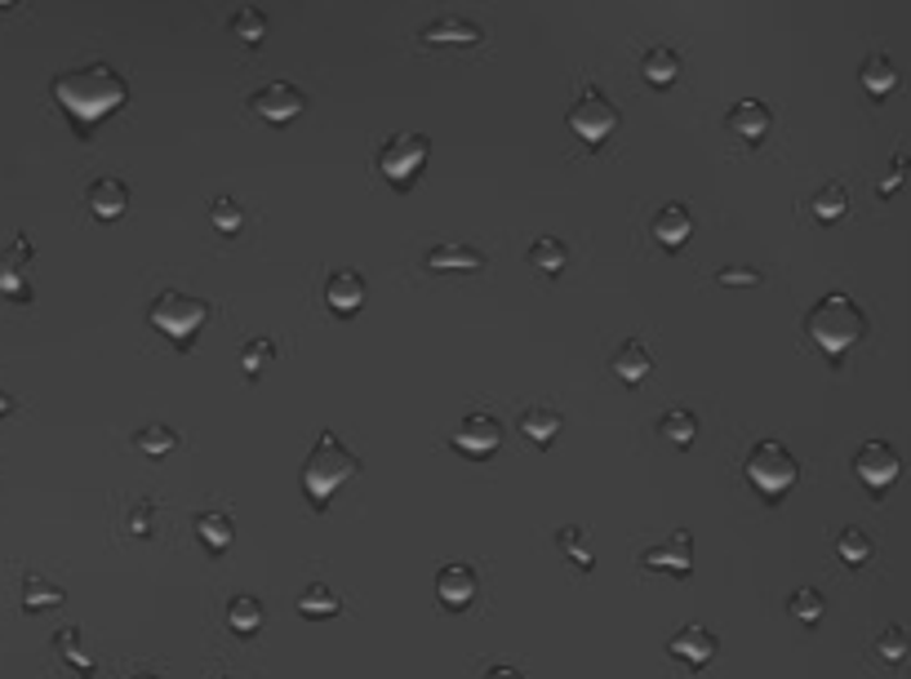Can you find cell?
<instances>
[{
  "instance_id": "10",
  "label": "cell",
  "mask_w": 911,
  "mask_h": 679,
  "mask_svg": "<svg viewBox=\"0 0 911 679\" xmlns=\"http://www.w3.org/2000/svg\"><path fill=\"white\" fill-rule=\"evenodd\" d=\"M249 107H253L258 120H268V124H289V120H298L307 111V94L298 85H289V81H272V85L249 94Z\"/></svg>"
},
{
  "instance_id": "12",
  "label": "cell",
  "mask_w": 911,
  "mask_h": 679,
  "mask_svg": "<svg viewBox=\"0 0 911 679\" xmlns=\"http://www.w3.org/2000/svg\"><path fill=\"white\" fill-rule=\"evenodd\" d=\"M636 560H640L644 569H654V573L689 577V573H694V533H689V528H676L672 537L659 541V547H644Z\"/></svg>"
},
{
  "instance_id": "3",
  "label": "cell",
  "mask_w": 911,
  "mask_h": 679,
  "mask_svg": "<svg viewBox=\"0 0 911 679\" xmlns=\"http://www.w3.org/2000/svg\"><path fill=\"white\" fill-rule=\"evenodd\" d=\"M805 329H809V337H814V347H818L831 365H840V360L850 356V352L863 343V337H867V311H863L850 294H823V298L814 302Z\"/></svg>"
},
{
  "instance_id": "45",
  "label": "cell",
  "mask_w": 911,
  "mask_h": 679,
  "mask_svg": "<svg viewBox=\"0 0 911 679\" xmlns=\"http://www.w3.org/2000/svg\"><path fill=\"white\" fill-rule=\"evenodd\" d=\"M10 409H14V395H10V391H5V386H0V418H5V414H10Z\"/></svg>"
},
{
  "instance_id": "42",
  "label": "cell",
  "mask_w": 911,
  "mask_h": 679,
  "mask_svg": "<svg viewBox=\"0 0 911 679\" xmlns=\"http://www.w3.org/2000/svg\"><path fill=\"white\" fill-rule=\"evenodd\" d=\"M715 281L730 285V289H734V285L756 289V285H760V271H756V266H721V271H715Z\"/></svg>"
},
{
  "instance_id": "31",
  "label": "cell",
  "mask_w": 911,
  "mask_h": 679,
  "mask_svg": "<svg viewBox=\"0 0 911 679\" xmlns=\"http://www.w3.org/2000/svg\"><path fill=\"white\" fill-rule=\"evenodd\" d=\"M54 653L68 662L76 675H94V653L81 644V627H62V631L54 635Z\"/></svg>"
},
{
  "instance_id": "40",
  "label": "cell",
  "mask_w": 911,
  "mask_h": 679,
  "mask_svg": "<svg viewBox=\"0 0 911 679\" xmlns=\"http://www.w3.org/2000/svg\"><path fill=\"white\" fill-rule=\"evenodd\" d=\"M876 657L880 662H889V666H898V662H907V653H911V640H907V631L902 627H885L880 635H876Z\"/></svg>"
},
{
  "instance_id": "11",
  "label": "cell",
  "mask_w": 911,
  "mask_h": 679,
  "mask_svg": "<svg viewBox=\"0 0 911 679\" xmlns=\"http://www.w3.org/2000/svg\"><path fill=\"white\" fill-rule=\"evenodd\" d=\"M449 444L459 449L463 457H472V462H485V457H494L498 444H502V422H498L494 414H468L459 427H453Z\"/></svg>"
},
{
  "instance_id": "36",
  "label": "cell",
  "mask_w": 911,
  "mask_h": 679,
  "mask_svg": "<svg viewBox=\"0 0 911 679\" xmlns=\"http://www.w3.org/2000/svg\"><path fill=\"white\" fill-rule=\"evenodd\" d=\"M232 36L245 40V45H263L268 40V14L258 10V5H240L232 14Z\"/></svg>"
},
{
  "instance_id": "2",
  "label": "cell",
  "mask_w": 911,
  "mask_h": 679,
  "mask_svg": "<svg viewBox=\"0 0 911 679\" xmlns=\"http://www.w3.org/2000/svg\"><path fill=\"white\" fill-rule=\"evenodd\" d=\"M356 475H360V457L352 453V444H343L339 431L324 427V431L316 436L307 462H303V498H307L316 511H324V507L334 502V493H339L347 480H356Z\"/></svg>"
},
{
  "instance_id": "38",
  "label": "cell",
  "mask_w": 911,
  "mask_h": 679,
  "mask_svg": "<svg viewBox=\"0 0 911 679\" xmlns=\"http://www.w3.org/2000/svg\"><path fill=\"white\" fill-rule=\"evenodd\" d=\"M788 614H792L796 622H805V627H818V622H823V614H827V599H823V591L801 586V591L788 599Z\"/></svg>"
},
{
  "instance_id": "34",
  "label": "cell",
  "mask_w": 911,
  "mask_h": 679,
  "mask_svg": "<svg viewBox=\"0 0 911 679\" xmlns=\"http://www.w3.org/2000/svg\"><path fill=\"white\" fill-rule=\"evenodd\" d=\"M134 449L147 453V457H169L178 449V431L169 422H147L134 431Z\"/></svg>"
},
{
  "instance_id": "47",
  "label": "cell",
  "mask_w": 911,
  "mask_h": 679,
  "mask_svg": "<svg viewBox=\"0 0 911 679\" xmlns=\"http://www.w3.org/2000/svg\"><path fill=\"white\" fill-rule=\"evenodd\" d=\"M218 679H236V675H218Z\"/></svg>"
},
{
  "instance_id": "33",
  "label": "cell",
  "mask_w": 911,
  "mask_h": 679,
  "mask_svg": "<svg viewBox=\"0 0 911 679\" xmlns=\"http://www.w3.org/2000/svg\"><path fill=\"white\" fill-rule=\"evenodd\" d=\"M62 599H68V591H62V586H54V582H45L36 573L23 577V614H45V608H58Z\"/></svg>"
},
{
  "instance_id": "21",
  "label": "cell",
  "mask_w": 911,
  "mask_h": 679,
  "mask_svg": "<svg viewBox=\"0 0 911 679\" xmlns=\"http://www.w3.org/2000/svg\"><path fill=\"white\" fill-rule=\"evenodd\" d=\"M610 369H614V378H618V382H627V386H640L649 373H654V356H649V347L640 343V337H627V343L614 352Z\"/></svg>"
},
{
  "instance_id": "15",
  "label": "cell",
  "mask_w": 911,
  "mask_h": 679,
  "mask_svg": "<svg viewBox=\"0 0 911 679\" xmlns=\"http://www.w3.org/2000/svg\"><path fill=\"white\" fill-rule=\"evenodd\" d=\"M365 298H369V285H365V276L356 266H343V271H334L330 281H324V307H330L334 315H356L360 307H365Z\"/></svg>"
},
{
  "instance_id": "24",
  "label": "cell",
  "mask_w": 911,
  "mask_h": 679,
  "mask_svg": "<svg viewBox=\"0 0 911 679\" xmlns=\"http://www.w3.org/2000/svg\"><path fill=\"white\" fill-rule=\"evenodd\" d=\"M898 67H894V58L889 53H872V58H863V67H859V85L872 94V98H889L894 90H898Z\"/></svg>"
},
{
  "instance_id": "25",
  "label": "cell",
  "mask_w": 911,
  "mask_h": 679,
  "mask_svg": "<svg viewBox=\"0 0 911 679\" xmlns=\"http://www.w3.org/2000/svg\"><path fill=\"white\" fill-rule=\"evenodd\" d=\"M560 431H565V418L556 409H547V404H530V409L520 414V436H525L530 444H539V449H547Z\"/></svg>"
},
{
  "instance_id": "19",
  "label": "cell",
  "mask_w": 911,
  "mask_h": 679,
  "mask_svg": "<svg viewBox=\"0 0 911 679\" xmlns=\"http://www.w3.org/2000/svg\"><path fill=\"white\" fill-rule=\"evenodd\" d=\"M485 249L468 245V240H445V245H431L423 266L427 271H485Z\"/></svg>"
},
{
  "instance_id": "20",
  "label": "cell",
  "mask_w": 911,
  "mask_h": 679,
  "mask_svg": "<svg viewBox=\"0 0 911 679\" xmlns=\"http://www.w3.org/2000/svg\"><path fill=\"white\" fill-rule=\"evenodd\" d=\"M485 40V27L472 23V19H459V14H445L436 23L423 27V45L431 49H449V45H481Z\"/></svg>"
},
{
  "instance_id": "28",
  "label": "cell",
  "mask_w": 911,
  "mask_h": 679,
  "mask_svg": "<svg viewBox=\"0 0 911 679\" xmlns=\"http://www.w3.org/2000/svg\"><path fill=\"white\" fill-rule=\"evenodd\" d=\"M556 547L565 551V560H569L573 569H582V573L596 569V551H592V533H588V528H578V524L560 528V533H556Z\"/></svg>"
},
{
  "instance_id": "18",
  "label": "cell",
  "mask_w": 911,
  "mask_h": 679,
  "mask_svg": "<svg viewBox=\"0 0 911 679\" xmlns=\"http://www.w3.org/2000/svg\"><path fill=\"white\" fill-rule=\"evenodd\" d=\"M85 205H90V214H94L98 223H116V218H125V210H129V187H125L120 178L103 174V178H94V182L85 187Z\"/></svg>"
},
{
  "instance_id": "44",
  "label": "cell",
  "mask_w": 911,
  "mask_h": 679,
  "mask_svg": "<svg viewBox=\"0 0 911 679\" xmlns=\"http://www.w3.org/2000/svg\"><path fill=\"white\" fill-rule=\"evenodd\" d=\"M481 679H525V670H516V666H489Z\"/></svg>"
},
{
  "instance_id": "46",
  "label": "cell",
  "mask_w": 911,
  "mask_h": 679,
  "mask_svg": "<svg viewBox=\"0 0 911 679\" xmlns=\"http://www.w3.org/2000/svg\"><path fill=\"white\" fill-rule=\"evenodd\" d=\"M129 679H161V675H152V670H139V675H129Z\"/></svg>"
},
{
  "instance_id": "8",
  "label": "cell",
  "mask_w": 911,
  "mask_h": 679,
  "mask_svg": "<svg viewBox=\"0 0 911 679\" xmlns=\"http://www.w3.org/2000/svg\"><path fill=\"white\" fill-rule=\"evenodd\" d=\"M854 475L872 489V493H885L894 489V480L902 475V453L889 444V440H867L859 453H854Z\"/></svg>"
},
{
  "instance_id": "23",
  "label": "cell",
  "mask_w": 911,
  "mask_h": 679,
  "mask_svg": "<svg viewBox=\"0 0 911 679\" xmlns=\"http://www.w3.org/2000/svg\"><path fill=\"white\" fill-rule=\"evenodd\" d=\"M197 537H201V547L210 556H223V551L236 547V524H232L227 511H201L197 515Z\"/></svg>"
},
{
  "instance_id": "32",
  "label": "cell",
  "mask_w": 911,
  "mask_h": 679,
  "mask_svg": "<svg viewBox=\"0 0 911 679\" xmlns=\"http://www.w3.org/2000/svg\"><path fill=\"white\" fill-rule=\"evenodd\" d=\"M565 262H569L565 240H556V236H539V240L530 245V266L539 271V276H560Z\"/></svg>"
},
{
  "instance_id": "17",
  "label": "cell",
  "mask_w": 911,
  "mask_h": 679,
  "mask_svg": "<svg viewBox=\"0 0 911 679\" xmlns=\"http://www.w3.org/2000/svg\"><path fill=\"white\" fill-rule=\"evenodd\" d=\"M649 231H654L659 249L676 253V249H685V240L694 236V210L685 205V200H672V205H663V210L654 214V223H649Z\"/></svg>"
},
{
  "instance_id": "4",
  "label": "cell",
  "mask_w": 911,
  "mask_h": 679,
  "mask_svg": "<svg viewBox=\"0 0 911 679\" xmlns=\"http://www.w3.org/2000/svg\"><path fill=\"white\" fill-rule=\"evenodd\" d=\"M743 475H747V485H752L765 502H783V498L796 489V480H801V462H796V453H792L783 440H760V444L747 453Z\"/></svg>"
},
{
  "instance_id": "35",
  "label": "cell",
  "mask_w": 911,
  "mask_h": 679,
  "mask_svg": "<svg viewBox=\"0 0 911 679\" xmlns=\"http://www.w3.org/2000/svg\"><path fill=\"white\" fill-rule=\"evenodd\" d=\"M276 356H281V347L272 343V337H249V343L240 347V369H245V378H263V373L276 365Z\"/></svg>"
},
{
  "instance_id": "29",
  "label": "cell",
  "mask_w": 911,
  "mask_h": 679,
  "mask_svg": "<svg viewBox=\"0 0 911 679\" xmlns=\"http://www.w3.org/2000/svg\"><path fill=\"white\" fill-rule=\"evenodd\" d=\"M298 614L307 622H324V618H339L343 614V599L324 586V582H311L303 595H298Z\"/></svg>"
},
{
  "instance_id": "39",
  "label": "cell",
  "mask_w": 911,
  "mask_h": 679,
  "mask_svg": "<svg viewBox=\"0 0 911 679\" xmlns=\"http://www.w3.org/2000/svg\"><path fill=\"white\" fill-rule=\"evenodd\" d=\"M210 227H214L218 236H236V231L245 227V210L236 205L232 195H214V200H210Z\"/></svg>"
},
{
  "instance_id": "1",
  "label": "cell",
  "mask_w": 911,
  "mask_h": 679,
  "mask_svg": "<svg viewBox=\"0 0 911 679\" xmlns=\"http://www.w3.org/2000/svg\"><path fill=\"white\" fill-rule=\"evenodd\" d=\"M49 94H54V103L62 111H68V120L76 124L81 139H90L94 124H103L111 111H120L129 103V81L116 72L111 62L94 58V62H81V67L58 72Z\"/></svg>"
},
{
  "instance_id": "6",
  "label": "cell",
  "mask_w": 911,
  "mask_h": 679,
  "mask_svg": "<svg viewBox=\"0 0 911 679\" xmlns=\"http://www.w3.org/2000/svg\"><path fill=\"white\" fill-rule=\"evenodd\" d=\"M427 156H431V139L427 133H392L382 147H378V174L387 187H397V191H410L423 169H427Z\"/></svg>"
},
{
  "instance_id": "22",
  "label": "cell",
  "mask_w": 911,
  "mask_h": 679,
  "mask_svg": "<svg viewBox=\"0 0 911 679\" xmlns=\"http://www.w3.org/2000/svg\"><path fill=\"white\" fill-rule=\"evenodd\" d=\"M640 76L654 85V90H667L681 81V53L672 45H649L644 58H640Z\"/></svg>"
},
{
  "instance_id": "7",
  "label": "cell",
  "mask_w": 911,
  "mask_h": 679,
  "mask_svg": "<svg viewBox=\"0 0 911 679\" xmlns=\"http://www.w3.org/2000/svg\"><path fill=\"white\" fill-rule=\"evenodd\" d=\"M623 124V111L614 107V98L596 85H582L573 107H569V133H578V143L588 147H605Z\"/></svg>"
},
{
  "instance_id": "14",
  "label": "cell",
  "mask_w": 911,
  "mask_h": 679,
  "mask_svg": "<svg viewBox=\"0 0 911 679\" xmlns=\"http://www.w3.org/2000/svg\"><path fill=\"white\" fill-rule=\"evenodd\" d=\"M481 595V577L468 560H449L440 564L436 573V599L449 608V614H463V608H472V599Z\"/></svg>"
},
{
  "instance_id": "43",
  "label": "cell",
  "mask_w": 911,
  "mask_h": 679,
  "mask_svg": "<svg viewBox=\"0 0 911 679\" xmlns=\"http://www.w3.org/2000/svg\"><path fill=\"white\" fill-rule=\"evenodd\" d=\"M152 515H156V507H152V502H139L134 511H129V533H134V537H147V533H152Z\"/></svg>"
},
{
  "instance_id": "37",
  "label": "cell",
  "mask_w": 911,
  "mask_h": 679,
  "mask_svg": "<svg viewBox=\"0 0 911 679\" xmlns=\"http://www.w3.org/2000/svg\"><path fill=\"white\" fill-rule=\"evenodd\" d=\"M659 436L672 440L676 449H689V444L698 440V418H694L689 409H667L663 422H659Z\"/></svg>"
},
{
  "instance_id": "5",
  "label": "cell",
  "mask_w": 911,
  "mask_h": 679,
  "mask_svg": "<svg viewBox=\"0 0 911 679\" xmlns=\"http://www.w3.org/2000/svg\"><path fill=\"white\" fill-rule=\"evenodd\" d=\"M210 315H214V307H210L205 298L182 294V289H165V294H156V302L147 307L152 329H161L165 337H174L182 352L191 347V337H197V333L210 324Z\"/></svg>"
},
{
  "instance_id": "9",
  "label": "cell",
  "mask_w": 911,
  "mask_h": 679,
  "mask_svg": "<svg viewBox=\"0 0 911 679\" xmlns=\"http://www.w3.org/2000/svg\"><path fill=\"white\" fill-rule=\"evenodd\" d=\"M32 262H36L32 236L19 231L14 245L0 253V294L14 298V302H32L36 298V289H32Z\"/></svg>"
},
{
  "instance_id": "13",
  "label": "cell",
  "mask_w": 911,
  "mask_h": 679,
  "mask_svg": "<svg viewBox=\"0 0 911 679\" xmlns=\"http://www.w3.org/2000/svg\"><path fill=\"white\" fill-rule=\"evenodd\" d=\"M715 653H721V635H715L711 627H702V622H685V627L667 640V657H676V662L689 666V670L711 666Z\"/></svg>"
},
{
  "instance_id": "27",
  "label": "cell",
  "mask_w": 911,
  "mask_h": 679,
  "mask_svg": "<svg viewBox=\"0 0 911 679\" xmlns=\"http://www.w3.org/2000/svg\"><path fill=\"white\" fill-rule=\"evenodd\" d=\"M836 556H840V564L863 569V564L876 556V541H872V533H867V528L850 524V528H840V533H836Z\"/></svg>"
},
{
  "instance_id": "26",
  "label": "cell",
  "mask_w": 911,
  "mask_h": 679,
  "mask_svg": "<svg viewBox=\"0 0 911 679\" xmlns=\"http://www.w3.org/2000/svg\"><path fill=\"white\" fill-rule=\"evenodd\" d=\"M263 618H268V608H263V599L258 595H232V604H227V627L236 631V635H258L263 631Z\"/></svg>"
},
{
  "instance_id": "30",
  "label": "cell",
  "mask_w": 911,
  "mask_h": 679,
  "mask_svg": "<svg viewBox=\"0 0 911 679\" xmlns=\"http://www.w3.org/2000/svg\"><path fill=\"white\" fill-rule=\"evenodd\" d=\"M809 210H814L818 223H840L844 214H850V187H844V182H823L814 191V200H809Z\"/></svg>"
},
{
  "instance_id": "16",
  "label": "cell",
  "mask_w": 911,
  "mask_h": 679,
  "mask_svg": "<svg viewBox=\"0 0 911 679\" xmlns=\"http://www.w3.org/2000/svg\"><path fill=\"white\" fill-rule=\"evenodd\" d=\"M725 124H730V133H734L738 143L756 147V143H765V139H769V129H773V111H769V103H760V98H743V103H734V107H730Z\"/></svg>"
},
{
  "instance_id": "41",
  "label": "cell",
  "mask_w": 911,
  "mask_h": 679,
  "mask_svg": "<svg viewBox=\"0 0 911 679\" xmlns=\"http://www.w3.org/2000/svg\"><path fill=\"white\" fill-rule=\"evenodd\" d=\"M907 178H911V156H907V152H898V156L889 160V174L876 182V191H880V195H894V191H898Z\"/></svg>"
}]
</instances>
